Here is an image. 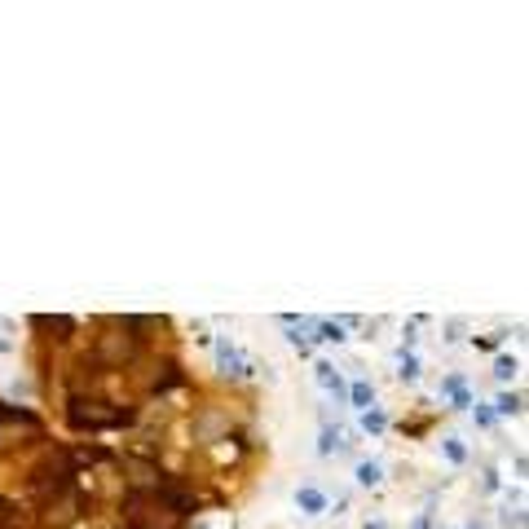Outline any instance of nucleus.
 I'll return each mask as SVG.
<instances>
[{"label":"nucleus","mask_w":529,"mask_h":529,"mask_svg":"<svg viewBox=\"0 0 529 529\" xmlns=\"http://www.w3.org/2000/svg\"><path fill=\"white\" fill-rule=\"evenodd\" d=\"M508 375H516V362H512V357H503V362H499V379H508Z\"/></svg>","instance_id":"12"},{"label":"nucleus","mask_w":529,"mask_h":529,"mask_svg":"<svg viewBox=\"0 0 529 529\" xmlns=\"http://www.w3.org/2000/svg\"><path fill=\"white\" fill-rule=\"evenodd\" d=\"M402 379H419V357L415 353H402Z\"/></svg>","instance_id":"8"},{"label":"nucleus","mask_w":529,"mask_h":529,"mask_svg":"<svg viewBox=\"0 0 529 529\" xmlns=\"http://www.w3.org/2000/svg\"><path fill=\"white\" fill-rule=\"evenodd\" d=\"M415 529H428V516H419V521H415Z\"/></svg>","instance_id":"14"},{"label":"nucleus","mask_w":529,"mask_h":529,"mask_svg":"<svg viewBox=\"0 0 529 529\" xmlns=\"http://www.w3.org/2000/svg\"><path fill=\"white\" fill-rule=\"evenodd\" d=\"M335 446H340V437H335L331 428H322V441H318V454H331Z\"/></svg>","instance_id":"9"},{"label":"nucleus","mask_w":529,"mask_h":529,"mask_svg":"<svg viewBox=\"0 0 529 529\" xmlns=\"http://www.w3.org/2000/svg\"><path fill=\"white\" fill-rule=\"evenodd\" d=\"M370 397H375V388H370L366 379H357L353 384V406H357V411H370Z\"/></svg>","instance_id":"4"},{"label":"nucleus","mask_w":529,"mask_h":529,"mask_svg":"<svg viewBox=\"0 0 529 529\" xmlns=\"http://www.w3.org/2000/svg\"><path fill=\"white\" fill-rule=\"evenodd\" d=\"M318 384H322L327 393L344 397V384H340V375H335V366H327V362H318Z\"/></svg>","instance_id":"3"},{"label":"nucleus","mask_w":529,"mask_h":529,"mask_svg":"<svg viewBox=\"0 0 529 529\" xmlns=\"http://www.w3.org/2000/svg\"><path fill=\"white\" fill-rule=\"evenodd\" d=\"M216 362H221V370H225V375H243V357H238V348L230 344V340H221V344H216Z\"/></svg>","instance_id":"2"},{"label":"nucleus","mask_w":529,"mask_h":529,"mask_svg":"<svg viewBox=\"0 0 529 529\" xmlns=\"http://www.w3.org/2000/svg\"><path fill=\"white\" fill-rule=\"evenodd\" d=\"M362 529H388V525H384V521H366Z\"/></svg>","instance_id":"13"},{"label":"nucleus","mask_w":529,"mask_h":529,"mask_svg":"<svg viewBox=\"0 0 529 529\" xmlns=\"http://www.w3.org/2000/svg\"><path fill=\"white\" fill-rule=\"evenodd\" d=\"M362 428L366 432H384V428H388V419H384L379 411H362Z\"/></svg>","instance_id":"6"},{"label":"nucleus","mask_w":529,"mask_h":529,"mask_svg":"<svg viewBox=\"0 0 529 529\" xmlns=\"http://www.w3.org/2000/svg\"><path fill=\"white\" fill-rule=\"evenodd\" d=\"M318 340H335V344H340L344 327H340V322H318Z\"/></svg>","instance_id":"5"},{"label":"nucleus","mask_w":529,"mask_h":529,"mask_svg":"<svg viewBox=\"0 0 529 529\" xmlns=\"http://www.w3.org/2000/svg\"><path fill=\"white\" fill-rule=\"evenodd\" d=\"M296 508L305 516H322V512H327V499H322L318 485H305V490H296Z\"/></svg>","instance_id":"1"},{"label":"nucleus","mask_w":529,"mask_h":529,"mask_svg":"<svg viewBox=\"0 0 529 529\" xmlns=\"http://www.w3.org/2000/svg\"><path fill=\"white\" fill-rule=\"evenodd\" d=\"M357 481H362V485H379V463H362V467H357Z\"/></svg>","instance_id":"7"},{"label":"nucleus","mask_w":529,"mask_h":529,"mask_svg":"<svg viewBox=\"0 0 529 529\" xmlns=\"http://www.w3.org/2000/svg\"><path fill=\"white\" fill-rule=\"evenodd\" d=\"M446 454H450V459H454V463H463V446H459V441H454V437L446 441Z\"/></svg>","instance_id":"11"},{"label":"nucleus","mask_w":529,"mask_h":529,"mask_svg":"<svg viewBox=\"0 0 529 529\" xmlns=\"http://www.w3.org/2000/svg\"><path fill=\"white\" fill-rule=\"evenodd\" d=\"M499 411H503V415H516V411H521V397H503Z\"/></svg>","instance_id":"10"}]
</instances>
